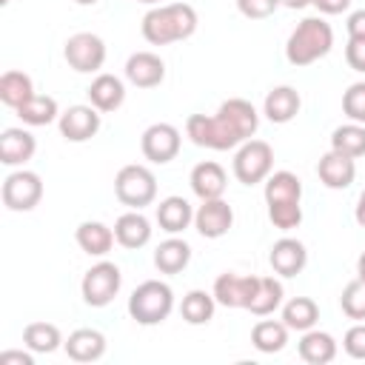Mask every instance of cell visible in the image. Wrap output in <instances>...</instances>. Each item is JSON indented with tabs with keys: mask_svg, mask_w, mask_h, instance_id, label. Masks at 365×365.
Instances as JSON below:
<instances>
[{
	"mask_svg": "<svg viewBox=\"0 0 365 365\" xmlns=\"http://www.w3.org/2000/svg\"><path fill=\"white\" fill-rule=\"evenodd\" d=\"M191 191L200 197V200H217L225 194V185H228V177H225V168L214 160H205V163H197L191 168Z\"/></svg>",
	"mask_w": 365,
	"mask_h": 365,
	"instance_id": "d6986e66",
	"label": "cell"
},
{
	"mask_svg": "<svg viewBox=\"0 0 365 365\" xmlns=\"http://www.w3.org/2000/svg\"><path fill=\"white\" fill-rule=\"evenodd\" d=\"M257 279L259 277H240V274H220L214 279V299L217 305H225V308H248L254 291H257Z\"/></svg>",
	"mask_w": 365,
	"mask_h": 365,
	"instance_id": "4fadbf2b",
	"label": "cell"
},
{
	"mask_svg": "<svg viewBox=\"0 0 365 365\" xmlns=\"http://www.w3.org/2000/svg\"><path fill=\"white\" fill-rule=\"evenodd\" d=\"M17 117L26 125H48V123L60 120V108H57V100L54 97H48V94H31L17 108Z\"/></svg>",
	"mask_w": 365,
	"mask_h": 365,
	"instance_id": "836d02e7",
	"label": "cell"
},
{
	"mask_svg": "<svg viewBox=\"0 0 365 365\" xmlns=\"http://www.w3.org/2000/svg\"><path fill=\"white\" fill-rule=\"evenodd\" d=\"M234 225V208L217 197V200H200V208L194 211V228L205 240H220Z\"/></svg>",
	"mask_w": 365,
	"mask_h": 365,
	"instance_id": "8fae6325",
	"label": "cell"
},
{
	"mask_svg": "<svg viewBox=\"0 0 365 365\" xmlns=\"http://www.w3.org/2000/svg\"><path fill=\"white\" fill-rule=\"evenodd\" d=\"M34 351H3L0 354V365H9V362H17V365H34Z\"/></svg>",
	"mask_w": 365,
	"mask_h": 365,
	"instance_id": "7bdbcfd3",
	"label": "cell"
},
{
	"mask_svg": "<svg viewBox=\"0 0 365 365\" xmlns=\"http://www.w3.org/2000/svg\"><path fill=\"white\" fill-rule=\"evenodd\" d=\"M180 145H182V137H180V128L171 125V123H154L143 131L140 137V148H143V157L154 165H165L171 163L177 154H180Z\"/></svg>",
	"mask_w": 365,
	"mask_h": 365,
	"instance_id": "30bf717a",
	"label": "cell"
},
{
	"mask_svg": "<svg viewBox=\"0 0 365 365\" xmlns=\"http://www.w3.org/2000/svg\"><path fill=\"white\" fill-rule=\"evenodd\" d=\"M134 3H145V6H160L163 0H134Z\"/></svg>",
	"mask_w": 365,
	"mask_h": 365,
	"instance_id": "c3c4849f",
	"label": "cell"
},
{
	"mask_svg": "<svg viewBox=\"0 0 365 365\" xmlns=\"http://www.w3.org/2000/svg\"><path fill=\"white\" fill-rule=\"evenodd\" d=\"M74 3H80V6H94V3H100V0H74Z\"/></svg>",
	"mask_w": 365,
	"mask_h": 365,
	"instance_id": "681fc988",
	"label": "cell"
},
{
	"mask_svg": "<svg viewBox=\"0 0 365 365\" xmlns=\"http://www.w3.org/2000/svg\"><path fill=\"white\" fill-rule=\"evenodd\" d=\"M120 285H123V274L114 262L108 259H100L94 262L86 274H83V282H80V294H83V302L91 305V308H106L117 294H120Z\"/></svg>",
	"mask_w": 365,
	"mask_h": 365,
	"instance_id": "52a82bcc",
	"label": "cell"
},
{
	"mask_svg": "<svg viewBox=\"0 0 365 365\" xmlns=\"http://www.w3.org/2000/svg\"><path fill=\"white\" fill-rule=\"evenodd\" d=\"M63 342L66 339L54 322H29L23 328V345L31 348L34 354H54Z\"/></svg>",
	"mask_w": 365,
	"mask_h": 365,
	"instance_id": "1f68e13d",
	"label": "cell"
},
{
	"mask_svg": "<svg viewBox=\"0 0 365 365\" xmlns=\"http://www.w3.org/2000/svg\"><path fill=\"white\" fill-rule=\"evenodd\" d=\"M345 60L354 71L365 74V40H348L345 46Z\"/></svg>",
	"mask_w": 365,
	"mask_h": 365,
	"instance_id": "60d3db41",
	"label": "cell"
},
{
	"mask_svg": "<svg viewBox=\"0 0 365 365\" xmlns=\"http://www.w3.org/2000/svg\"><path fill=\"white\" fill-rule=\"evenodd\" d=\"M125 80L137 88H154L165 80V63L154 51H134L125 60Z\"/></svg>",
	"mask_w": 365,
	"mask_h": 365,
	"instance_id": "2e32d148",
	"label": "cell"
},
{
	"mask_svg": "<svg viewBox=\"0 0 365 365\" xmlns=\"http://www.w3.org/2000/svg\"><path fill=\"white\" fill-rule=\"evenodd\" d=\"M285 9H294V11H299V9H305V6H311L314 0H279Z\"/></svg>",
	"mask_w": 365,
	"mask_h": 365,
	"instance_id": "bcb514c9",
	"label": "cell"
},
{
	"mask_svg": "<svg viewBox=\"0 0 365 365\" xmlns=\"http://www.w3.org/2000/svg\"><path fill=\"white\" fill-rule=\"evenodd\" d=\"M342 111L351 123H362L365 125V80L351 83L348 91L342 94Z\"/></svg>",
	"mask_w": 365,
	"mask_h": 365,
	"instance_id": "74e56055",
	"label": "cell"
},
{
	"mask_svg": "<svg viewBox=\"0 0 365 365\" xmlns=\"http://www.w3.org/2000/svg\"><path fill=\"white\" fill-rule=\"evenodd\" d=\"M302 108V97L294 86H277L265 94V103H262V114L277 123V125H285L291 123Z\"/></svg>",
	"mask_w": 365,
	"mask_h": 365,
	"instance_id": "ac0fdd59",
	"label": "cell"
},
{
	"mask_svg": "<svg viewBox=\"0 0 365 365\" xmlns=\"http://www.w3.org/2000/svg\"><path fill=\"white\" fill-rule=\"evenodd\" d=\"M214 311H217V299H214V294H208L202 288L188 291L180 302V314L188 325H208L214 319Z\"/></svg>",
	"mask_w": 365,
	"mask_h": 365,
	"instance_id": "4dcf8cb0",
	"label": "cell"
},
{
	"mask_svg": "<svg viewBox=\"0 0 365 365\" xmlns=\"http://www.w3.org/2000/svg\"><path fill=\"white\" fill-rule=\"evenodd\" d=\"M339 308L348 319L365 322V279H351L339 294Z\"/></svg>",
	"mask_w": 365,
	"mask_h": 365,
	"instance_id": "d590c367",
	"label": "cell"
},
{
	"mask_svg": "<svg viewBox=\"0 0 365 365\" xmlns=\"http://www.w3.org/2000/svg\"><path fill=\"white\" fill-rule=\"evenodd\" d=\"M282 322L291 331H311L319 322V305L311 297H294L288 302H282Z\"/></svg>",
	"mask_w": 365,
	"mask_h": 365,
	"instance_id": "f546056e",
	"label": "cell"
},
{
	"mask_svg": "<svg viewBox=\"0 0 365 365\" xmlns=\"http://www.w3.org/2000/svg\"><path fill=\"white\" fill-rule=\"evenodd\" d=\"M191 222H194V208H191V202L185 197L171 194V197L160 200V205H157V225L165 234H182Z\"/></svg>",
	"mask_w": 365,
	"mask_h": 365,
	"instance_id": "cb8c5ba5",
	"label": "cell"
},
{
	"mask_svg": "<svg viewBox=\"0 0 365 365\" xmlns=\"http://www.w3.org/2000/svg\"><path fill=\"white\" fill-rule=\"evenodd\" d=\"M257 128H259V114L242 97L225 100L217 108V114H191L185 120V134L191 137V143L211 151L237 148L245 140H251Z\"/></svg>",
	"mask_w": 365,
	"mask_h": 365,
	"instance_id": "6da1fadb",
	"label": "cell"
},
{
	"mask_svg": "<svg viewBox=\"0 0 365 365\" xmlns=\"http://www.w3.org/2000/svg\"><path fill=\"white\" fill-rule=\"evenodd\" d=\"M342 348L351 359H365V322H356L345 331L342 336Z\"/></svg>",
	"mask_w": 365,
	"mask_h": 365,
	"instance_id": "ab89813d",
	"label": "cell"
},
{
	"mask_svg": "<svg viewBox=\"0 0 365 365\" xmlns=\"http://www.w3.org/2000/svg\"><path fill=\"white\" fill-rule=\"evenodd\" d=\"M37 151V140L31 131L26 128H3L0 134V163L9 165V168H17V165H26Z\"/></svg>",
	"mask_w": 365,
	"mask_h": 365,
	"instance_id": "e0dca14e",
	"label": "cell"
},
{
	"mask_svg": "<svg viewBox=\"0 0 365 365\" xmlns=\"http://www.w3.org/2000/svg\"><path fill=\"white\" fill-rule=\"evenodd\" d=\"M188 262H191V245L174 234L163 240L154 251V265L160 274H180L182 268H188Z\"/></svg>",
	"mask_w": 365,
	"mask_h": 365,
	"instance_id": "484cf974",
	"label": "cell"
},
{
	"mask_svg": "<svg viewBox=\"0 0 365 365\" xmlns=\"http://www.w3.org/2000/svg\"><path fill=\"white\" fill-rule=\"evenodd\" d=\"M114 194L123 205L143 211L157 200V177L148 165H137V163L123 165L114 177Z\"/></svg>",
	"mask_w": 365,
	"mask_h": 365,
	"instance_id": "5b68a950",
	"label": "cell"
},
{
	"mask_svg": "<svg viewBox=\"0 0 365 365\" xmlns=\"http://www.w3.org/2000/svg\"><path fill=\"white\" fill-rule=\"evenodd\" d=\"M43 200V180L34 171L17 168L3 180V205L9 211H31Z\"/></svg>",
	"mask_w": 365,
	"mask_h": 365,
	"instance_id": "9c48e42d",
	"label": "cell"
},
{
	"mask_svg": "<svg viewBox=\"0 0 365 365\" xmlns=\"http://www.w3.org/2000/svg\"><path fill=\"white\" fill-rule=\"evenodd\" d=\"M0 3H3V6H6V3H9V0H0Z\"/></svg>",
	"mask_w": 365,
	"mask_h": 365,
	"instance_id": "f907efd6",
	"label": "cell"
},
{
	"mask_svg": "<svg viewBox=\"0 0 365 365\" xmlns=\"http://www.w3.org/2000/svg\"><path fill=\"white\" fill-rule=\"evenodd\" d=\"M31 94H37V91H34V83H31V77L26 71L11 68V71H6L0 77V100H3V106L17 111Z\"/></svg>",
	"mask_w": 365,
	"mask_h": 365,
	"instance_id": "d6a6232c",
	"label": "cell"
},
{
	"mask_svg": "<svg viewBox=\"0 0 365 365\" xmlns=\"http://www.w3.org/2000/svg\"><path fill=\"white\" fill-rule=\"evenodd\" d=\"M57 125H60V134L68 143H86V140H91L100 131V111L91 103L88 106L86 103H77V106H68L60 114Z\"/></svg>",
	"mask_w": 365,
	"mask_h": 365,
	"instance_id": "7c38bea8",
	"label": "cell"
},
{
	"mask_svg": "<svg viewBox=\"0 0 365 365\" xmlns=\"http://www.w3.org/2000/svg\"><path fill=\"white\" fill-rule=\"evenodd\" d=\"M86 94H88V103H91L100 114H108V111H117V108L123 106V100H125V86H123V80L114 77V74H97V77L91 80V86L86 88Z\"/></svg>",
	"mask_w": 365,
	"mask_h": 365,
	"instance_id": "44dd1931",
	"label": "cell"
},
{
	"mask_svg": "<svg viewBox=\"0 0 365 365\" xmlns=\"http://www.w3.org/2000/svg\"><path fill=\"white\" fill-rule=\"evenodd\" d=\"M268 262L277 277H297L308 265V248L297 237H279L268 251Z\"/></svg>",
	"mask_w": 365,
	"mask_h": 365,
	"instance_id": "5bb4252c",
	"label": "cell"
},
{
	"mask_svg": "<svg viewBox=\"0 0 365 365\" xmlns=\"http://www.w3.org/2000/svg\"><path fill=\"white\" fill-rule=\"evenodd\" d=\"M356 277L359 279H365V251L359 254V259H356Z\"/></svg>",
	"mask_w": 365,
	"mask_h": 365,
	"instance_id": "7dc6e473",
	"label": "cell"
},
{
	"mask_svg": "<svg viewBox=\"0 0 365 365\" xmlns=\"http://www.w3.org/2000/svg\"><path fill=\"white\" fill-rule=\"evenodd\" d=\"M354 220H356V225H362V228H365V191L356 197V205H354Z\"/></svg>",
	"mask_w": 365,
	"mask_h": 365,
	"instance_id": "f6af8a7d",
	"label": "cell"
},
{
	"mask_svg": "<svg viewBox=\"0 0 365 365\" xmlns=\"http://www.w3.org/2000/svg\"><path fill=\"white\" fill-rule=\"evenodd\" d=\"M74 240L80 245V251H86L88 257H106L111 251V245L117 242L114 237V228H108L106 222L100 220H86L77 225L74 231Z\"/></svg>",
	"mask_w": 365,
	"mask_h": 365,
	"instance_id": "d4e9b609",
	"label": "cell"
},
{
	"mask_svg": "<svg viewBox=\"0 0 365 365\" xmlns=\"http://www.w3.org/2000/svg\"><path fill=\"white\" fill-rule=\"evenodd\" d=\"M151 231H154V228H151L148 217H145L143 211H137V208L120 214L117 222H114V237H117V242H120L123 248H128V251L148 245Z\"/></svg>",
	"mask_w": 365,
	"mask_h": 365,
	"instance_id": "ffe728a7",
	"label": "cell"
},
{
	"mask_svg": "<svg viewBox=\"0 0 365 365\" xmlns=\"http://www.w3.org/2000/svg\"><path fill=\"white\" fill-rule=\"evenodd\" d=\"M297 351H299V359L308 365H328L336 359V339L328 331L311 328V331H302Z\"/></svg>",
	"mask_w": 365,
	"mask_h": 365,
	"instance_id": "603a6c76",
	"label": "cell"
},
{
	"mask_svg": "<svg viewBox=\"0 0 365 365\" xmlns=\"http://www.w3.org/2000/svg\"><path fill=\"white\" fill-rule=\"evenodd\" d=\"M334 48V29L322 17H305L297 23V29L288 34L285 57L291 66L302 68L317 60H322Z\"/></svg>",
	"mask_w": 365,
	"mask_h": 365,
	"instance_id": "3957f363",
	"label": "cell"
},
{
	"mask_svg": "<svg viewBox=\"0 0 365 365\" xmlns=\"http://www.w3.org/2000/svg\"><path fill=\"white\" fill-rule=\"evenodd\" d=\"M63 348L74 362H97L106 354V336L97 328H77L68 334Z\"/></svg>",
	"mask_w": 365,
	"mask_h": 365,
	"instance_id": "7402d4cb",
	"label": "cell"
},
{
	"mask_svg": "<svg viewBox=\"0 0 365 365\" xmlns=\"http://www.w3.org/2000/svg\"><path fill=\"white\" fill-rule=\"evenodd\" d=\"M282 3L279 0H237V11L248 20H265L271 17Z\"/></svg>",
	"mask_w": 365,
	"mask_h": 365,
	"instance_id": "f35d334b",
	"label": "cell"
},
{
	"mask_svg": "<svg viewBox=\"0 0 365 365\" xmlns=\"http://www.w3.org/2000/svg\"><path fill=\"white\" fill-rule=\"evenodd\" d=\"M288 325L282 319H259L251 328V345L259 354H279L288 345Z\"/></svg>",
	"mask_w": 365,
	"mask_h": 365,
	"instance_id": "4316f807",
	"label": "cell"
},
{
	"mask_svg": "<svg viewBox=\"0 0 365 365\" xmlns=\"http://www.w3.org/2000/svg\"><path fill=\"white\" fill-rule=\"evenodd\" d=\"M331 148L339 151V154H348V157H362L365 154V125L362 123H345V125H336L331 131Z\"/></svg>",
	"mask_w": 365,
	"mask_h": 365,
	"instance_id": "e575fe53",
	"label": "cell"
},
{
	"mask_svg": "<svg viewBox=\"0 0 365 365\" xmlns=\"http://www.w3.org/2000/svg\"><path fill=\"white\" fill-rule=\"evenodd\" d=\"M197 31V11L188 3H160L143 17V37L151 46L188 40Z\"/></svg>",
	"mask_w": 365,
	"mask_h": 365,
	"instance_id": "7a4b0ae2",
	"label": "cell"
},
{
	"mask_svg": "<svg viewBox=\"0 0 365 365\" xmlns=\"http://www.w3.org/2000/svg\"><path fill=\"white\" fill-rule=\"evenodd\" d=\"M317 177H319V182L325 185V188H331V191H342V188H348L351 182H354V177H356V163H354V157H348V154H339V151H325L322 157H319V163H317Z\"/></svg>",
	"mask_w": 365,
	"mask_h": 365,
	"instance_id": "9a60e30c",
	"label": "cell"
},
{
	"mask_svg": "<svg viewBox=\"0 0 365 365\" xmlns=\"http://www.w3.org/2000/svg\"><path fill=\"white\" fill-rule=\"evenodd\" d=\"M274 171V148L265 140H245L237 145L234 154V177L242 185H257L265 182V177Z\"/></svg>",
	"mask_w": 365,
	"mask_h": 365,
	"instance_id": "8992f818",
	"label": "cell"
},
{
	"mask_svg": "<svg viewBox=\"0 0 365 365\" xmlns=\"http://www.w3.org/2000/svg\"><path fill=\"white\" fill-rule=\"evenodd\" d=\"M311 6H317L319 14H342V11H348L351 0H314Z\"/></svg>",
	"mask_w": 365,
	"mask_h": 365,
	"instance_id": "ee69618b",
	"label": "cell"
},
{
	"mask_svg": "<svg viewBox=\"0 0 365 365\" xmlns=\"http://www.w3.org/2000/svg\"><path fill=\"white\" fill-rule=\"evenodd\" d=\"M63 57L77 74H94L106 63V43H103V37H97L91 31H77L66 40Z\"/></svg>",
	"mask_w": 365,
	"mask_h": 365,
	"instance_id": "ba28073f",
	"label": "cell"
},
{
	"mask_svg": "<svg viewBox=\"0 0 365 365\" xmlns=\"http://www.w3.org/2000/svg\"><path fill=\"white\" fill-rule=\"evenodd\" d=\"M348 40H365V9H356L348 14Z\"/></svg>",
	"mask_w": 365,
	"mask_h": 365,
	"instance_id": "b9f144b4",
	"label": "cell"
},
{
	"mask_svg": "<svg viewBox=\"0 0 365 365\" xmlns=\"http://www.w3.org/2000/svg\"><path fill=\"white\" fill-rule=\"evenodd\" d=\"M265 205L271 202H299L302 200V182L294 171H271L265 177Z\"/></svg>",
	"mask_w": 365,
	"mask_h": 365,
	"instance_id": "83f0119b",
	"label": "cell"
},
{
	"mask_svg": "<svg viewBox=\"0 0 365 365\" xmlns=\"http://www.w3.org/2000/svg\"><path fill=\"white\" fill-rule=\"evenodd\" d=\"M174 311V291L163 279L140 282L128 297V317L137 325H160Z\"/></svg>",
	"mask_w": 365,
	"mask_h": 365,
	"instance_id": "277c9868",
	"label": "cell"
},
{
	"mask_svg": "<svg viewBox=\"0 0 365 365\" xmlns=\"http://www.w3.org/2000/svg\"><path fill=\"white\" fill-rule=\"evenodd\" d=\"M268 220L279 231H294L302 222V205L299 202H271L268 205Z\"/></svg>",
	"mask_w": 365,
	"mask_h": 365,
	"instance_id": "8d00e7d4",
	"label": "cell"
},
{
	"mask_svg": "<svg viewBox=\"0 0 365 365\" xmlns=\"http://www.w3.org/2000/svg\"><path fill=\"white\" fill-rule=\"evenodd\" d=\"M282 297H285V291H282V282L277 277H259L257 291H254L245 311H251L254 317H268L277 308H282Z\"/></svg>",
	"mask_w": 365,
	"mask_h": 365,
	"instance_id": "f1b7e54d",
	"label": "cell"
}]
</instances>
